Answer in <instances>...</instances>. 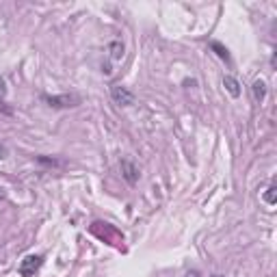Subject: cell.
<instances>
[{
	"mask_svg": "<svg viewBox=\"0 0 277 277\" xmlns=\"http://www.w3.org/2000/svg\"><path fill=\"white\" fill-rule=\"evenodd\" d=\"M264 96H266V85H264L262 80H255V82H253V98H255L258 102H262Z\"/></svg>",
	"mask_w": 277,
	"mask_h": 277,
	"instance_id": "cell-7",
	"label": "cell"
},
{
	"mask_svg": "<svg viewBox=\"0 0 277 277\" xmlns=\"http://www.w3.org/2000/svg\"><path fill=\"white\" fill-rule=\"evenodd\" d=\"M108 50H111V59L113 61H119L124 56V44L122 41H113V44L108 46Z\"/></svg>",
	"mask_w": 277,
	"mask_h": 277,
	"instance_id": "cell-6",
	"label": "cell"
},
{
	"mask_svg": "<svg viewBox=\"0 0 277 277\" xmlns=\"http://www.w3.org/2000/svg\"><path fill=\"white\" fill-rule=\"evenodd\" d=\"M111 96H113V100L117 104H122V106H132L134 104V96L122 85H113L111 87Z\"/></svg>",
	"mask_w": 277,
	"mask_h": 277,
	"instance_id": "cell-2",
	"label": "cell"
},
{
	"mask_svg": "<svg viewBox=\"0 0 277 277\" xmlns=\"http://www.w3.org/2000/svg\"><path fill=\"white\" fill-rule=\"evenodd\" d=\"M184 277H200V273H197V271H191V273H186Z\"/></svg>",
	"mask_w": 277,
	"mask_h": 277,
	"instance_id": "cell-11",
	"label": "cell"
},
{
	"mask_svg": "<svg viewBox=\"0 0 277 277\" xmlns=\"http://www.w3.org/2000/svg\"><path fill=\"white\" fill-rule=\"evenodd\" d=\"M275 184H271L269 186V191H266V195H264V200H266V203H269V206H273L275 203Z\"/></svg>",
	"mask_w": 277,
	"mask_h": 277,
	"instance_id": "cell-9",
	"label": "cell"
},
{
	"mask_svg": "<svg viewBox=\"0 0 277 277\" xmlns=\"http://www.w3.org/2000/svg\"><path fill=\"white\" fill-rule=\"evenodd\" d=\"M210 46H212V50H217V54H219V56H221V59H223V61H227V63H229V54H227V50H226V48H223V46H221V44H219V41H212V44H210Z\"/></svg>",
	"mask_w": 277,
	"mask_h": 277,
	"instance_id": "cell-8",
	"label": "cell"
},
{
	"mask_svg": "<svg viewBox=\"0 0 277 277\" xmlns=\"http://www.w3.org/2000/svg\"><path fill=\"white\" fill-rule=\"evenodd\" d=\"M122 171H124V177H126L130 184H134V182H137L139 171H137V167L130 163V160H122Z\"/></svg>",
	"mask_w": 277,
	"mask_h": 277,
	"instance_id": "cell-4",
	"label": "cell"
},
{
	"mask_svg": "<svg viewBox=\"0 0 277 277\" xmlns=\"http://www.w3.org/2000/svg\"><path fill=\"white\" fill-rule=\"evenodd\" d=\"M41 264H44V258H41V255H26L22 260V264H20V273L24 277H30Z\"/></svg>",
	"mask_w": 277,
	"mask_h": 277,
	"instance_id": "cell-3",
	"label": "cell"
},
{
	"mask_svg": "<svg viewBox=\"0 0 277 277\" xmlns=\"http://www.w3.org/2000/svg\"><path fill=\"white\" fill-rule=\"evenodd\" d=\"M223 85H226V89L229 91V96H234V98H238V96H240V85H238L236 78L226 76V78H223Z\"/></svg>",
	"mask_w": 277,
	"mask_h": 277,
	"instance_id": "cell-5",
	"label": "cell"
},
{
	"mask_svg": "<svg viewBox=\"0 0 277 277\" xmlns=\"http://www.w3.org/2000/svg\"><path fill=\"white\" fill-rule=\"evenodd\" d=\"M44 102H48V106L52 108H70V106H78L80 98L78 96H44Z\"/></svg>",
	"mask_w": 277,
	"mask_h": 277,
	"instance_id": "cell-1",
	"label": "cell"
},
{
	"mask_svg": "<svg viewBox=\"0 0 277 277\" xmlns=\"http://www.w3.org/2000/svg\"><path fill=\"white\" fill-rule=\"evenodd\" d=\"M0 158H7V148L4 145H0Z\"/></svg>",
	"mask_w": 277,
	"mask_h": 277,
	"instance_id": "cell-10",
	"label": "cell"
}]
</instances>
